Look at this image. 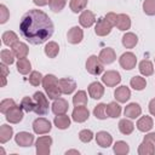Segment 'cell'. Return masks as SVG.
<instances>
[{"label": "cell", "instance_id": "681fc988", "mask_svg": "<svg viewBox=\"0 0 155 155\" xmlns=\"http://www.w3.org/2000/svg\"><path fill=\"white\" fill-rule=\"evenodd\" d=\"M144 140L150 142V143L155 147V132H150V133L145 134V136H144Z\"/></svg>", "mask_w": 155, "mask_h": 155}, {"label": "cell", "instance_id": "d6a6232c", "mask_svg": "<svg viewBox=\"0 0 155 155\" xmlns=\"http://www.w3.org/2000/svg\"><path fill=\"white\" fill-rule=\"evenodd\" d=\"M154 153H155V147L150 142L143 139V142L138 147V154L139 155H153Z\"/></svg>", "mask_w": 155, "mask_h": 155}, {"label": "cell", "instance_id": "c3c4849f", "mask_svg": "<svg viewBox=\"0 0 155 155\" xmlns=\"http://www.w3.org/2000/svg\"><path fill=\"white\" fill-rule=\"evenodd\" d=\"M105 19H107L113 27H115V24H116V19H117V15H116L115 12H108V13L105 15Z\"/></svg>", "mask_w": 155, "mask_h": 155}, {"label": "cell", "instance_id": "277c9868", "mask_svg": "<svg viewBox=\"0 0 155 155\" xmlns=\"http://www.w3.org/2000/svg\"><path fill=\"white\" fill-rule=\"evenodd\" d=\"M86 70L91 75H99L104 70V64L102 63L99 57H97L96 54H92L86 61Z\"/></svg>", "mask_w": 155, "mask_h": 155}, {"label": "cell", "instance_id": "7bdbcfd3", "mask_svg": "<svg viewBox=\"0 0 155 155\" xmlns=\"http://www.w3.org/2000/svg\"><path fill=\"white\" fill-rule=\"evenodd\" d=\"M42 79H44V76H42V74L40 71L34 70V71H31L29 74V82L33 86H39L40 84H42Z\"/></svg>", "mask_w": 155, "mask_h": 155}, {"label": "cell", "instance_id": "f546056e", "mask_svg": "<svg viewBox=\"0 0 155 155\" xmlns=\"http://www.w3.org/2000/svg\"><path fill=\"white\" fill-rule=\"evenodd\" d=\"M119 130L122 134H131L134 130V125L128 117H125L119 121Z\"/></svg>", "mask_w": 155, "mask_h": 155}, {"label": "cell", "instance_id": "2e32d148", "mask_svg": "<svg viewBox=\"0 0 155 155\" xmlns=\"http://www.w3.org/2000/svg\"><path fill=\"white\" fill-rule=\"evenodd\" d=\"M87 91H88V94L91 98L93 99H101L104 94V86L98 82V81H94V82H91L87 87Z\"/></svg>", "mask_w": 155, "mask_h": 155}, {"label": "cell", "instance_id": "7c38bea8", "mask_svg": "<svg viewBox=\"0 0 155 155\" xmlns=\"http://www.w3.org/2000/svg\"><path fill=\"white\" fill-rule=\"evenodd\" d=\"M84 39V30L80 27H71L68 33H67V40L68 42L73 44V45H78Z\"/></svg>", "mask_w": 155, "mask_h": 155}, {"label": "cell", "instance_id": "e575fe53", "mask_svg": "<svg viewBox=\"0 0 155 155\" xmlns=\"http://www.w3.org/2000/svg\"><path fill=\"white\" fill-rule=\"evenodd\" d=\"M107 114L109 117H119L120 114H121V107L119 103L116 102H110L108 105H107Z\"/></svg>", "mask_w": 155, "mask_h": 155}, {"label": "cell", "instance_id": "4316f807", "mask_svg": "<svg viewBox=\"0 0 155 155\" xmlns=\"http://www.w3.org/2000/svg\"><path fill=\"white\" fill-rule=\"evenodd\" d=\"M45 54L48 57V58H56L59 53V46L56 41H48L46 45H45Z\"/></svg>", "mask_w": 155, "mask_h": 155}, {"label": "cell", "instance_id": "836d02e7", "mask_svg": "<svg viewBox=\"0 0 155 155\" xmlns=\"http://www.w3.org/2000/svg\"><path fill=\"white\" fill-rule=\"evenodd\" d=\"M130 85H131V87H132L133 90H136V91H142V90H144L145 86H147V80H145L144 78L137 75V76H133V78L130 80Z\"/></svg>", "mask_w": 155, "mask_h": 155}, {"label": "cell", "instance_id": "7402d4cb", "mask_svg": "<svg viewBox=\"0 0 155 155\" xmlns=\"http://www.w3.org/2000/svg\"><path fill=\"white\" fill-rule=\"evenodd\" d=\"M124 114L128 119H136L142 114V108L138 103H130L125 107Z\"/></svg>", "mask_w": 155, "mask_h": 155}, {"label": "cell", "instance_id": "d4e9b609", "mask_svg": "<svg viewBox=\"0 0 155 155\" xmlns=\"http://www.w3.org/2000/svg\"><path fill=\"white\" fill-rule=\"evenodd\" d=\"M121 41H122L124 47H126V48H133L138 44V36L134 33H131L130 31V33H126V34L122 35Z\"/></svg>", "mask_w": 155, "mask_h": 155}, {"label": "cell", "instance_id": "8d00e7d4", "mask_svg": "<svg viewBox=\"0 0 155 155\" xmlns=\"http://www.w3.org/2000/svg\"><path fill=\"white\" fill-rule=\"evenodd\" d=\"M73 104L74 105H86L87 104V93L84 90L78 91L73 97Z\"/></svg>", "mask_w": 155, "mask_h": 155}, {"label": "cell", "instance_id": "ba28073f", "mask_svg": "<svg viewBox=\"0 0 155 155\" xmlns=\"http://www.w3.org/2000/svg\"><path fill=\"white\" fill-rule=\"evenodd\" d=\"M121 81V75L116 70H107L102 76V82L108 87H115Z\"/></svg>", "mask_w": 155, "mask_h": 155}, {"label": "cell", "instance_id": "8992f818", "mask_svg": "<svg viewBox=\"0 0 155 155\" xmlns=\"http://www.w3.org/2000/svg\"><path fill=\"white\" fill-rule=\"evenodd\" d=\"M23 116H24V110H23V108L21 107V104L19 105H15V107H12L6 114H5V117H6V120L10 122V124H18V122H21L22 120H23Z\"/></svg>", "mask_w": 155, "mask_h": 155}, {"label": "cell", "instance_id": "ac0fdd59", "mask_svg": "<svg viewBox=\"0 0 155 155\" xmlns=\"http://www.w3.org/2000/svg\"><path fill=\"white\" fill-rule=\"evenodd\" d=\"M98 57H99V59L102 61L103 64H111L116 59V53H115L114 48H111V47H104V48L101 50Z\"/></svg>", "mask_w": 155, "mask_h": 155}, {"label": "cell", "instance_id": "5bb4252c", "mask_svg": "<svg viewBox=\"0 0 155 155\" xmlns=\"http://www.w3.org/2000/svg\"><path fill=\"white\" fill-rule=\"evenodd\" d=\"M79 23L84 28H90L96 23V16L90 10H84L79 17Z\"/></svg>", "mask_w": 155, "mask_h": 155}, {"label": "cell", "instance_id": "30bf717a", "mask_svg": "<svg viewBox=\"0 0 155 155\" xmlns=\"http://www.w3.org/2000/svg\"><path fill=\"white\" fill-rule=\"evenodd\" d=\"M111 29H113V25L105 19V17L99 18L94 25V33L98 36H107L108 34H110Z\"/></svg>", "mask_w": 155, "mask_h": 155}, {"label": "cell", "instance_id": "83f0119b", "mask_svg": "<svg viewBox=\"0 0 155 155\" xmlns=\"http://www.w3.org/2000/svg\"><path fill=\"white\" fill-rule=\"evenodd\" d=\"M16 67H17V71H18L19 74H22V75H27V74H29V71L31 70V63H30V61H29L27 57L18 59Z\"/></svg>", "mask_w": 155, "mask_h": 155}, {"label": "cell", "instance_id": "8fae6325", "mask_svg": "<svg viewBox=\"0 0 155 155\" xmlns=\"http://www.w3.org/2000/svg\"><path fill=\"white\" fill-rule=\"evenodd\" d=\"M88 117H90V111L86 105H75L71 113V119L75 122H85Z\"/></svg>", "mask_w": 155, "mask_h": 155}, {"label": "cell", "instance_id": "f1b7e54d", "mask_svg": "<svg viewBox=\"0 0 155 155\" xmlns=\"http://www.w3.org/2000/svg\"><path fill=\"white\" fill-rule=\"evenodd\" d=\"M138 69H139V71H140L142 75H144V76H150V75H153V73H154V64H153L149 59H143V61L139 62Z\"/></svg>", "mask_w": 155, "mask_h": 155}, {"label": "cell", "instance_id": "d590c367", "mask_svg": "<svg viewBox=\"0 0 155 155\" xmlns=\"http://www.w3.org/2000/svg\"><path fill=\"white\" fill-rule=\"evenodd\" d=\"M113 150H114V153H115L116 155H126V154H128V151H130V147H128V144H127L126 142H124V140H117V142L114 144Z\"/></svg>", "mask_w": 155, "mask_h": 155}, {"label": "cell", "instance_id": "9a60e30c", "mask_svg": "<svg viewBox=\"0 0 155 155\" xmlns=\"http://www.w3.org/2000/svg\"><path fill=\"white\" fill-rule=\"evenodd\" d=\"M58 84H59V87H61V91L63 94H70L75 91L76 88V82L75 80H73L71 78H63V79H59L58 80Z\"/></svg>", "mask_w": 155, "mask_h": 155}, {"label": "cell", "instance_id": "bcb514c9", "mask_svg": "<svg viewBox=\"0 0 155 155\" xmlns=\"http://www.w3.org/2000/svg\"><path fill=\"white\" fill-rule=\"evenodd\" d=\"M79 139L84 143H90L93 139V132L91 130H87V128L81 130L79 132Z\"/></svg>", "mask_w": 155, "mask_h": 155}, {"label": "cell", "instance_id": "d6986e66", "mask_svg": "<svg viewBox=\"0 0 155 155\" xmlns=\"http://www.w3.org/2000/svg\"><path fill=\"white\" fill-rule=\"evenodd\" d=\"M96 142L101 148H108L113 143V137L107 131H99L96 134Z\"/></svg>", "mask_w": 155, "mask_h": 155}, {"label": "cell", "instance_id": "f907efd6", "mask_svg": "<svg viewBox=\"0 0 155 155\" xmlns=\"http://www.w3.org/2000/svg\"><path fill=\"white\" fill-rule=\"evenodd\" d=\"M0 71H1V76H6L7 78V75H8V68H7V64H5V63H2L1 62V64H0Z\"/></svg>", "mask_w": 155, "mask_h": 155}, {"label": "cell", "instance_id": "11a10c76", "mask_svg": "<svg viewBox=\"0 0 155 155\" xmlns=\"http://www.w3.org/2000/svg\"><path fill=\"white\" fill-rule=\"evenodd\" d=\"M0 154H1V155H4V154H5V151H4V149H2V148H0Z\"/></svg>", "mask_w": 155, "mask_h": 155}, {"label": "cell", "instance_id": "603a6c76", "mask_svg": "<svg viewBox=\"0 0 155 155\" xmlns=\"http://www.w3.org/2000/svg\"><path fill=\"white\" fill-rule=\"evenodd\" d=\"M115 27L121 31H125V30L130 29L131 28V18H130V16L126 15V13L117 15V19H116Z\"/></svg>", "mask_w": 155, "mask_h": 155}, {"label": "cell", "instance_id": "7a4b0ae2", "mask_svg": "<svg viewBox=\"0 0 155 155\" xmlns=\"http://www.w3.org/2000/svg\"><path fill=\"white\" fill-rule=\"evenodd\" d=\"M42 87L46 92V96L50 99H57L62 96V91L58 84V79L53 74H47L42 79Z\"/></svg>", "mask_w": 155, "mask_h": 155}, {"label": "cell", "instance_id": "74e56055", "mask_svg": "<svg viewBox=\"0 0 155 155\" xmlns=\"http://www.w3.org/2000/svg\"><path fill=\"white\" fill-rule=\"evenodd\" d=\"M93 115H94L97 119H99V120L107 119V117H108V114H107V104H104V103L97 104V105L94 107V109H93Z\"/></svg>", "mask_w": 155, "mask_h": 155}, {"label": "cell", "instance_id": "cb8c5ba5", "mask_svg": "<svg viewBox=\"0 0 155 155\" xmlns=\"http://www.w3.org/2000/svg\"><path fill=\"white\" fill-rule=\"evenodd\" d=\"M154 126V122H153V119L150 116H142L138 119L137 121V128L140 131V132H149Z\"/></svg>", "mask_w": 155, "mask_h": 155}, {"label": "cell", "instance_id": "f6af8a7d", "mask_svg": "<svg viewBox=\"0 0 155 155\" xmlns=\"http://www.w3.org/2000/svg\"><path fill=\"white\" fill-rule=\"evenodd\" d=\"M16 105V102L13 101V99H11V98H6V99H2L1 101V103H0V111L2 113V114H6L12 107H15Z\"/></svg>", "mask_w": 155, "mask_h": 155}, {"label": "cell", "instance_id": "e0dca14e", "mask_svg": "<svg viewBox=\"0 0 155 155\" xmlns=\"http://www.w3.org/2000/svg\"><path fill=\"white\" fill-rule=\"evenodd\" d=\"M51 108H52V113L54 115H62V114H65L68 111L69 104L64 98L59 97L57 99H53V103H52Z\"/></svg>", "mask_w": 155, "mask_h": 155}, {"label": "cell", "instance_id": "816d5d0a", "mask_svg": "<svg viewBox=\"0 0 155 155\" xmlns=\"http://www.w3.org/2000/svg\"><path fill=\"white\" fill-rule=\"evenodd\" d=\"M149 111H150V114L153 115V116H155V98H153L150 102H149Z\"/></svg>", "mask_w": 155, "mask_h": 155}, {"label": "cell", "instance_id": "9c48e42d", "mask_svg": "<svg viewBox=\"0 0 155 155\" xmlns=\"http://www.w3.org/2000/svg\"><path fill=\"white\" fill-rule=\"evenodd\" d=\"M119 63L121 65V68H124L125 70H131L133 68H136L137 64V57L134 53L132 52H125L121 54V57L119 58Z\"/></svg>", "mask_w": 155, "mask_h": 155}, {"label": "cell", "instance_id": "44dd1931", "mask_svg": "<svg viewBox=\"0 0 155 155\" xmlns=\"http://www.w3.org/2000/svg\"><path fill=\"white\" fill-rule=\"evenodd\" d=\"M12 52L15 54L16 58L21 59V58H25L28 56V52H29V48H28V45L22 42V41H17L12 47Z\"/></svg>", "mask_w": 155, "mask_h": 155}, {"label": "cell", "instance_id": "52a82bcc", "mask_svg": "<svg viewBox=\"0 0 155 155\" xmlns=\"http://www.w3.org/2000/svg\"><path fill=\"white\" fill-rule=\"evenodd\" d=\"M51 122L45 117H38L33 121V131L36 134H46L51 131Z\"/></svg>", "mask_w": 155, "mask_h": 155}, {"label": "cell", "instance_id": "60d3db41", "mask_svg": "<svg viewBox=\"0 0 155 155\" xmlns=\"http://www.w3.org/2000/svg\"><path fill=\"white\" fill-rule=\"evenodd\" d=\"M21 107L23 108V110H24L25 113L34 111V108H35V101H34V98L23 97L22 101H21Z\"/></svg>", "mask_w": 155, "mask_h": 155}, {"label": "cell", "instance_id": "ab89813d", "mask_svg": "<svg viewBox=\"0 0 155 155\" xmlns=\"http://www.w3.org/2000/svg\"><path fill=\"white\" fill-rule=\"evenodd\" d=\"M0 58H1V62L2 63H5V64H7V65H11V64H13V62H15V54H13V52H12V50L10 51V50H1V52H0Z\"/></svg>", "mask_w": 155, "mask_h": 155}, {"label": "cell", "instance_id": "db71d44e", "mask_svg": "<svg viewBox=\"0 0 155 155\" xmlns=\"http://www.w3.org/2000/svg\"><path fill=\"white\" fill-rule=\"evenodd\" d=\"M70 154L79 155V154H80V151H79V150H75V149H70V150H67V151H65V155H70Z\"/></svg>", "mask_w": 155, "mask_h": 155}, {"label": "cell", "instance_id": "484cf974", "mask_svg": "<svg viewBox=\"0 0 155 155\" xmlns=\"http://www.w3.org/2000/svg\"><path fill=\"white\" fill-rule=\"evenodd\" d=\"M53 124L59 130H67L70 126V117L67 114H62V115H56L53 119Z\"/></svg>", "mask_w": 155, "mask_h": 155}, {"label": "cell", "instance_id": "4fadbf2b", "mask_svg": "<svg viewBox=\"0 0 155 155\" xmlns=\"http://www.w3.org/2000/svg\"><path fill=\"white\" fill-rule=\"evenodd\" d=\"M15 142L19 147H30L34 142V136L29 132L22 131V132H18L15 136Z\"/></svg>", "mask_w": 155, "mask_h": 155}, {"label": "cell", "instance_id": "4dcf8cb0", "mask_svg": "<svg viewBox=\"0 0 155 155\" xmlns=\"http://www.w3.org/2000/svg\"><path fill=\"white\" fill-rule=\"evenodd\" d=\"M13 136V128L8 125H1L0 126V143L4 144L8 142Z\"/></svg>", "mask_w": 155, "mask_h": 155}, {"label": "cell", "instance_id": "6da1fadb", "mask_svg": "<svg viewBox=\"0 0 155 155\" xmlns=\"http://www.w3.org/2000/svg\"><path fill=\"white\" fill-rule=\"evenodd\" d=\"M21 34L33 45L46 42L53 34V23L51 18L41 10L33 8L23 15L19 24Z\"/></svg>", "mask_w": 155, "mask_h": 155}, {"label": "cell", "instance_id": "b9f144b4", "mask_svg": "<svg viewBox=\"0 0 155 155\" xmlns=\"http://www.w3.org/2000/svg\"><path fill=\"white\" fill-rule=\"evenodd\" d=\"M143 11L148 16H155V0H144Z\"/></svg>", "mask_w": 155, "mask_h": 155}, {"label": "cell", "instance_id": "5b68a950", "mask_svg": "<svg viewBox=\"0 0 155 155\" xmlns=\"http://www.w3.org/2000/svg\"><path fill=\"white\" fill-rule=\"evenodd\" d=\"M52 145V138L50 136H41L35 142L36 154L38 155H48L51 151Z\"/></svg>", "mask_w": 155, "mask_h": 155}, {"label": "cell", "instance_id": "3957f363", "mask_svg": "<svg viewBox=\"0 0 155 155\" xmlns=\"http://www.w3.org/2000/svg\"><path fill=\"white\" fill-rule=\"evenodd\" d=\"M33 98L35 101L34 113L38 114V115H45L48 110V99H47V97L42 92L38 91V92L34 93Z\"/></svg>", "mask_w": 155, "mask_h": 155}, {"label": "cell", "instance_id": "1f68e13d", "mask_svg": "<svg viewBox=\"0 0 155 155\" xmlns=\"http://www.w3.org/2000/svg\"><path fill=\"white\" fill-rule=\"evenodd\" d=\"M1 39H2L4 45L10 46V47H12L17 41H19L17 34H16L15 31H12V30H7V31H5V33L2 34V36H1Z\"/></svg>", "mask_w": 155, "mask_h": 155}, {"label": "cell", "instance_id": "f5cc1de1", "mask_svg": "<svg viewBox=\"0 0 155 155\" xmlns=\"http://www.w3.org/2000/svg\"><path fill=\"white\" fill-rule=\"evenodd\" d=\"M50 0H33V2L36 5V6H45L48 4Z\"/></svg>", "mask_w": 155, "mask_h": 155}, {"label": "cell", "instance_id": "f35d334b", "mask_svg": "<svg viewBox=\"0 0 155 155\" xmlns=\"http://www.w3.org/2000/svg\"><path fill=\"white\" fill-rule=\"evenodd\" d=\"M70 10L74 12V13H78V12H81L86 8L87 6V0H70Z\"/></svg>", "mask_w": 155, "mask_h": 155}, {"label": "cell", "instance_id": "ffe728a7", "mask_svg": "<svg viewBox=\"0 0 155 155\" xmlns=\"http://www.w3.org/2000/svg\"><path fill=\"white\" fill-rule=\"evenodd\" d=\"M114 97L119 103H126L131 98V91L127 86H119L114 91Z\"/></svg>", "mask_w": 155, "mask_h": 155}, {"label": "cell", "instance_id": "ee69618b", "mask_svg": "<svg viewBox=\"0 0 155 155\" xmlns=\"http://www.w3.org/2000/svg\"><path fill=\"white\" fill-rule=\"evenodd\" d=\"M65 4H67L65 0H50L48 1V6L53 12H61L64 8Z\"/></svg>", "mask_w": 155, "mask_h": 155}, {"label": "cell", "instance_id": "7dc6e473", "mask_svg": "<svg viewBox=\"0 0 155 155\" xmlns=\"http://www.w3.org/2000/svg\"><path fill=\"white\" fill-rule=\"evenodd\" d=\"M8 17H10V12H8L7 7L1 4L0 5V24L6 23L7 19H8Z\"/></svg>", "mask_w": 155, "mask_h": 155}]
</instances>
